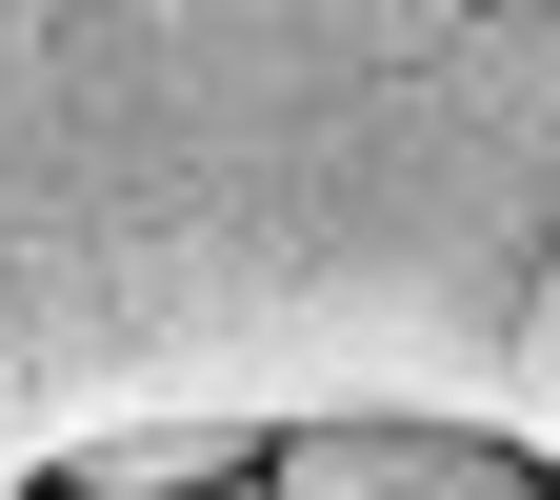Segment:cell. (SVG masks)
<instances>
[{"label":"cell","mask_w":560,"mask_h":500,"mask_svg":"<svg viewBox=\"0 0 560 500\" xmlns=\"http://www.w3.org/2000/svg\"><path fill=\"white\" fill-rule=\"evenodd\" d=\"M501 441H540V480H560V241H540V301H521V381H501Z\"/></svg>","instance_id":"obj_4"},{"label":"cell","mask_w":560,"mask_h":500,"mask_svg":"<svg viewBox=\"0 0 560 500\" xmlns=\"http://www.w3.org/2000/svg\"><path fill=\"white\" fill-rule=\"evenodd\" d=\"M280 500H560L540 441H501V420H400V400H340L280 441Z\"/></svg>","instance_id":"obj_2"},{"label":"cell","mask_w":560,"mask_h":500,"mask_svg":"<svg viewBox=\"0 0 560 500\" xmlns=\"http://www.w3.org/2000/svg\"><path fill=\"white\" fill-rule=\"evenodd\" d=\"M280 441H301V420H260V400H161V420H101L40 500H221V480H260Z\"/></svg>","instance_id":"obj_3"},{"label":"cell","mask_w":560,"mask_h":500,"mask_svg":"<svg viewBox=\"0 0 560 500\" xmlns=\"http://www.w3.org/2000/svg\"><path fill=\"white\" fill-rule=\"evenodd\" d=\"M221 500H280V461H260V480H221Z\"/></svg>","instance_id":"obj_5"},{"label":"cell","mask_w":560,"mask_h":500,"mask_svg":"<svg viewBox=\"0 0 560 500\" xmlns=\"http://www.w3.org/2000/svg\"><path fill=\"white\" fill-rule=\"evenodd\" d=\"M560 241V21H0V500L101 420H501Z\"/></svg>","instance_id":"obj_1"}]
</instances>
